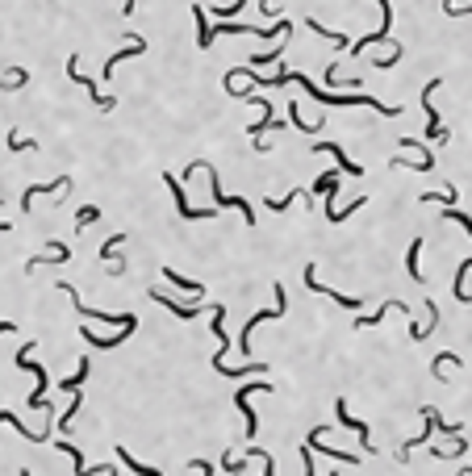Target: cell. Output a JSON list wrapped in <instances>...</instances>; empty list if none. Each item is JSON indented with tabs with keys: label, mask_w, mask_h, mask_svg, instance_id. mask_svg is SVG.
I'll use <instances>...</instances> for the list:
<instances>
[{
	"label": "cell",
	"mask_w": 472,
	"mask_h": 476,
	"mask_svg": "<svg viewBox=\"0 0 472 476\" xmlns=\"http://www.w3.org/2000/svg\"><path fill=\"white\" fill-rule=\"evenodd\" d=\"M255 84H272V88H281V84H301L305 88V96H314V100H322V105H368V109H377V113H384V117H397L401 109L397 105H384V100H377V96H364V93H355V96H334V93H322L318 84H309L301 71H281V76H272V80H264V76H255Z\"/></svg>",
	"instance_id": "6da1fadb"
},
{
	"label": "cell",
	"mask_w": 472,
	"mask_h": 476,
	"mask_svg": "<svg viewBox=\"0 0 472 476\" xmlns=\"http://www.w3.org/2000/svg\"><path fill=\"white\" fill-rule=\"evenodd\" d=\"M423 418H426V430H418L410 443H401V447H397V464H410V451H414V447H423L435 430H439V434H452V439L464 430L460 422H443V418H439V410H430V405H423Z\"/></svg>",
	"instance_id": "7a4b0ae2"
},
{
	"label": "cell",
	"mask_w": 472,
	"mask_h": 476,
	"mask_svg": "<svg viewBox=\"0 0 472 476\" xmlns=\"http://www.w3.org/2000/svg\"><path fill=\"white\" fill-rule=\"evenodd\" d=\"M272 393V381H264V384H247V388H238V397H235V405H238V414H242V422H247V439H255L259 434V418H255V410H251V397H268Z\"/></svg>",
	"instance_id": "3957f363"
},
{
	"label": "cell",
	"mask_w": 472,
	"mask_h": 476,
	"mask_svg": "<svg viewBox=\"0 0 472 476\" xmlns=\"http://www.w3.org/2000/svg\"><path fill=\"white\" fill-rule=\"evenodd\" d=\"M30 355H34V343H25L21 351H17V368H25V372H34L38 376V384H34V393L25 397L34 410H42L47 405V372H42V364H30Z\"/></svg>",
	"instance_id": "277c9868"
},
{
	"label": "cell",
	"mask_w": 472,
	"mask_h": 476,
	"mask_svg": "<svg viewBox=\"0 0 472 476\" xmlns=\"http://www.w3.org/2000/svg\"><path fill=\"white\" fill-rule=\"evenodd\" d=\"M272 292H276V305H272V309H264V314H255V318L247 322V331H238V351H242V355H251V331H255V326H264V322H272V318H281V314H284V288L276 285Z\"/></svg>",
	"instance_id": "5b68a950"
},
{
	"label": "cell",
	"mask_w": 472,
	"mask_h": 476,
	"mask_svg": "<svg viewBox=\"0 0 472 476\" xmlns=\"http://www.w3.org/2000/svg\"><path fill=\"white\" fill-rule=\"evenodd\" d=\"M205 176H209V184H213V205H218V209H238V213H242V222H247V226H255L251 205H247L242 196H226V192H222V184H218V172H213L209 163H205Z\"/></svg>",
	"instance_id": "8992f818"
},
{
	"label": "cell",
	"mask_w": 472,
	"mask_h": 476,
	"mask_svg": "<svg viewBox=\"0 0 472 476\" xmlns=\"http://www.w3.org/2000/svg\"><path fill=\"white\" fill-rule=\"evenodd\" d=\"M163 184H167V189H172V196H176L180 218H189V222H205V218H213V213H218V205H213V209H192L189 196H184V180H172V172L163 176Z\"/></svg>",
	"instance_id": "52a82bcc"
},
{
	"label": "cell",
	"mask_w": 472,
	"mask_h": 476,
	"mask_svg": "<svg viewBox=\"0 0 472 476\" xmlns=\"http://www.w3.org/2000/svg\"><path fill=\"white\" fill-rule=\"evenodd\" d=\"M439 84L443 80H430L423 88V109H426V138L430 143H447V130H443V121H439V113H435V105H430V96L439 93Z\"/></svg>",
	"instance_id": "ba28073f"
},
{
	"label": "cell",
	"mask_w": 472,
	"mask_h": 476,
	"mask_svg": "<svg viewBox=\"0 0 472 476\" xmlns=\"http://www.w3.org/2000/svg\"><path fill=\"white\" fill-rule=\"evenodd\" d=\"M301 276H305V288H314V292H322V297L338 301L343 309H360V305H364V297H343L338 288H326L322 280H318V268H314V263H305V272H301Z\"/></svg>",
	"instance_id": "9c48e42d"
},
{
	"label": "cell",
	"mask_w": 472,
	"mask_h": 476,
	"mask_svg": "<svg viewBox=\"0 0 472 476\" xmlns=\"http://www.w3.org/2000/svg\"><path fill=\"white\" fill-rule=\"evenodd\" d=\"M67 76H71L76 84H84V88H88V96H93V105H100L105 113H109V109L117 105L113 96H105L100 88H96V80H93V76H84V71H80V54H71V59H67Z\"/></svg>",
	"instance_id": "30bf717a"
},
{
	"label": "cell",
	"mask_w": 472,
	"mask_h": 476,
	"mask_svg": "<svg viewBox=\"0 0 472 476\" xmlns=\"http://www.w3.org/2000/svg\"><path fill=\"white\" fill-rule=\"evenodd\" d=\"M372 4L380 8V30H372L368 38H360V42L351 47V54H364V50L372 47V42H384V38H389V25H393V8H389V0H372Z\"/></svg>",
	"instance_id": "8fae6325"
},
{
	"label": "cell",
	"mask_w": 472,
	"mask_h": 476,
	"mask_svg": "<svg viewBox=\"0 0 472 476\" xmlns=\"http://www.w3.org/2000/svg\"><path fill=\"white\" fill-rule=\"evenodd\" d=\"M334 414H338V422H343L347 430H355V434H360V447H364V451H372L368 422H360V418H351V414H347V397H334Z\"/></svg>",
	"instance_id": "7c38bea8"
},
{
	"label": "cell",
	"mask_w": 472,
	"mask_h": 476,
	"mask_svg": "<svg viewBox=\"0 0 472 476\" xmlns=\"http://www.w3.org/2000/svg\"><path fill=\"white\" fill-rule=\"evenodd\" d=\"M71 259V246L67 242H50L42 255H34L30 263H25V272H38V268H47V263H67Z\"/></svg>",
	"instance_id": "4fadbf2b"
},
{
	"label": "cell",
	"mask_w": 472,
	"mask_h": 476,
	"mask_svg": "<svg viewBox=\"0 0 472 476\" xmlns=\"http://www.w3.org/2000/svg\"><path fill=\"white\" fill-rule=\"evenodd\" d=\"M314 155H334V159H338V172H347V176H364V167H360V163H351V159H347V150H343L338 143H314Z\"/></svg>",
	"instance_id": "5bb4252c"
},
{
	"label": "cell",
	"mask_w": 472,
	"mask_h": 476,
	"mask_svg": "<svg viewBox=\"0 0 472 476\" xmlns=\"http://www.w3.org/2000/svg\"><path fill=\"white\" fill-rule=\"evenodd\" d=\"M222 322H226V309L222 305H213V338H218V355H213V372H222V359H226V347H230V338H226V331H222Z\"/></svg>",
	"instance_id": "9a60e30c"
},
{
	"label": "cell",
	"mask_w": 472,
	"mask_h": 476,
	"mask_svg": "<svg viewBox=\"0 0 472 476\" xmlns=\"http://www.w3.org/2000/svg\"><path fill=\"white\" fill-rule=\"evenodd\" d=\"M146 297H155L163 309H172V314H176V318H184V322H192V318L201 314V305H180V301H172V297H167V292H159V288H151Z\"/></svg>",
	"instance_id": "2e32d148"
},
{
	"label": "cell",
	"mask_w": 472,
	"mask_h": 476,
	"mask_svg": "<svg viewBox=\"0 0 472 476\" xmlns=\"http://www.w3.org/2000/svg\"><path fill=\"white\" fill-rule=\"evenodd\" d=\"M142 50H146V42H142V38H134V42H130V47H122V50H117V54H109V59H105V67H100V76H105V80H109V76H113V67H117V63H126V59H134V54H142Z\"/></svg>",
	"instance_id": "e0dca14e"
},
{
	"label": "cell",
	"mask_w": 472,
	"mask_h": 476,
	"mask_svg": "<svg viewBox=\"0 0 472 476\" xmlns=\"http://www.w3.org/2000/svg\"><path fill=\"white\" fill-rule=\"evenodd\" d=\"M63 189H71V176H59L54 184H34V189H25V196H21V209H30L34 196H50V192H63Z\"/></svg>",
	"instance_id": "ac0fdd59"
},
{
	"label": "cell",
	"mask_w": 472,
	"mask_h": 476,
	"mask_svg": "<svg viewBox=\"0 0 472 476\" xmlns=\"http://www.w3.org/2000/svg\"><path fill=\"white\" fill-rule=\"evenodd\" d=\"M393 309H401V314H410V305H401V301H384L372 318H355V331H372V326H380V318L384 314H393Z\"/></svg>",
	"instance_id": "d6986e66"
},
{
	"label": "cell",
	"mask_w": 472,
	"mask_h": 476,
	"mask_svg": "<svg viewBox=\"0 0 472 476\" xmlns=\"http://www.w3.org/2000/svg\"><path fill=\"white\" fill-rule=\"evenodd\" d=\"M468 280H472V259H464V263H460V272H456V285H452L456 301H464V305L472 301V297H468Z\"/></svg>",
	"instance_id": "ffe728a7"
},
{
	"label": "cell",
	"mask_w": 472,
	"mask_h": 476,
	"mask_svg": "<svg viewBox=\"0 0 472 476\" xmlns=\"http://www.w3.org/2000/svg\"><path fill=\"white\" fill-rule=\"evenodd\" d=\"M30 84V71L25 67H8V76H0V93H17Z\"/></svg>",
	"instance_id": "44dd1931"
},
{
	"label": "cell",
	"mask_w": 472,
	"mask_h": 476,
	"mask_svg": "<svg viewBox=\"0 0 472 476\" xmlns=\"http://www.w3.org/2000/svg\"><path fill=\"white\" fill-rule=\"evenodd\" d=\"M418 255H423V238H414V242H410V251H406V272H410V280H418V285H423V268H418Z\"/></svg>",
	"instance_id": "7402d4cb"
},
{
	"label": "cell",
	"mask_w": 472,
	"mask_h": 476,
	"mask_svg": "<svg viewBox=\"0 0 472 476\" xmlns=\"http://www.w3.org/2000/svg\"><path fill=\"white\" fill-rule=\"evenodd\" d=\"M192 17H196V47H201V50H209V47H213V30L205 25V8L196 4V8H192Z\"/></svg>",
	"instance_id": "603a6c76"
},
{
	"label": "cell",
	"mask_w": 472,
	"mask_h": 476,
	"mask_svg": "<svg viewBox=\"0 0 472 476\" xmlns=\"http://www.w3.org/2000/svg\"><path fill=\"white\" fill-rule=\"evenodd\" d=\"M117 460H122V464H126V468H130L134 476H163L159 468H151V464H138V460H134V456H130L126 447H117Z\"/></svg>",
	"instance_id": "cb8c5ba5"
},
{
	"label": "cell",
	"mask_w": 472,
	"mask_h": 476,
	"mask_svg": "<svg viewBox=\"0 0 472 476\" xmlns=\"http://www.w3.org/2000/svg\"><path fill=\"white\" fill-rule=\"evenodd\" d=\"M80 405H84V397H80V388L71 393V405L63 410V418H59V427L54 430H63V434H71V422H76V414H80Z\"/></svg>",
	"instance_id": "d4e9b609"
},
{
	"label": "cell",
	"mask_w": 472,
	"mask_h": 476,
	"mask_svg": "<svg viewBox=\"0 0 472 476\" xmlns=\"http://www.w3.org/2000/svg\"><path fill=\"white\" fill-rule=\"evenodd\" d=\"M305 25H309L314 34H322L326 42H334L338 50H347V47H351V42H347V34H338V30H326V25H318V21H305Z\"/></svg>",
	"instance_id": "484cf974"
},
{
	"label": "cell",
	"mask_w": 472,
	"mask_h": 476,
	"mask_svg": "<svg viewBox=\"0 0 472 476\" xmlns=\"http://www.w3.org/2000/svg\"><path fill=\"white\" fill-rule=\"evenodd\" d=\"M163 276L172 280V288H184V292H192V297H201V292H205V285H196V280H184V276H176L172 268H163Z\"/></svg>",
	"instance_id": "4316f807"
},
{
	"label": "cell",
	"mask_w": 472,
	"mask_h": 476,
	"mask_svg": "<svg viewBox=\"0 0 472 476\" xmlns=\"http://www.w3.org/2000/svg\"><path fill=\"white\" fill-rule=\"evenodd\" d=\"M88 381V359H80V368H76V376H67V381H63V393H76V388H80V384Z\"/></svg>",
	"instance_id": "83f0119b"
},
{
	"label": "cell",
	"mask_w": 472,
	"mask_h": 476,
	"mask_svg": "<svg viewBox=\"0 0 472 476\" xmlns=\"http://www.w3.org/2000/svg\"><path fill=\"white\" fill-rule=\"evenodd\" d=\"M288 121H293L297 130H305V134H314V130H322V121H309V126H305V117H301V109H297V105H288Z\"/></svg>",
	"instance_id": "f1b7e54d"
},
{
	"label": "cell",
	"mask_w": 472,
	"mask_h": 476,
	"mask_svg": "<svg viewBox=\"0 0 472 476\" xmlns=\"http://www.w3.org/2000/svg\"><path fill=\"white\" fill-rule=\"evenodd\" d=\"M418 201H426V205H439V201H443V205H456V189H443V192H423Z\"/></svg>",
	"instance_id": "f546056e"
},
{
	"label": "cell",
	"mask_w": 472,
	"mask_h": 476,
	"mask_svg": "<svg viewBox=\"0 0 472 476\" xmlns=\"http://www.w3.org/2000/svg\"><path fill=\"white\" fill-rule=\"evenodd\" d=\"M297 196H305V192L297 189V192H288V196H276V201H272V196H268V201H264V205H268V209H272V213H284V209H288V205H293V201H297Z\"/></svg>",
	"instance_id": "4dcf8cb0"
},
{
	"label": "cell",
	"mask_w": 472,
	"mask_h": 476,
	"mask_svg": "<svg viewBox=\"0 0 472 476\" xmlns=\"http://www.w3.org/2000/svg\"><path fill=\"white\" fill-rule=\"evenodd\" d=\"M443 218H447V222H456V226H464V230H468V238H472V218H468V213H460L456 205H447V209H443Z\"/></svg>",
	"instance_id": "1f68e13d"
},
{
	"label": "cell",
	"mask_w": 472,
	"mask_h": 476,
	"mask_svg": "<svg viewBox=\"0 0 472 476\" xmlns=\"http://www.w3.org/2000/svg\"><path fill=\"white\" fill-rule=\"evenodd\" d=\"M96 218H100V209H96V205H84V209L76 213V230H84V226H93Z\"/></svg>",
	"instance_id": "d6a6232c"
},
{
	"label": "cell",
	"mask_w": 472,
	"mask_h": 476,
	"mask_svg": "<svg viewBox=\"0 0 472 476\" xmlns=\"http://www.w3.org/2000/svg\"><path fill=\"white\" fill-rule=\"evenodd\" d=\"M122 242H126V234H113V238H105V246H100V259H113Z\"/></svg>",
	"instance_id": "836d02e7"
},
{
	"label": "cell",
	"mask_w": 472,
	"mask_h": 476,
	"mask_svg": "<svg viewBox=\"0 0 472 476\" xmlns=\"http://www.w3.org/2000/svg\"><path fill=\"white\" fill-rule=\"evenodd\" d=\"M251 456H255V460H264V476H276V460H272V451H259V447H251Z\"/></svg>",
	"instance_id": "e575fe53"
},
{
	"label": "cell",
	"mask_w": 472,
	"mask_h": 476,
	"mask_svg": "<svg viewBox=\"0 0 472 476\" xmlns=\"http://www.w3.org/2000/svg\"><path fill=\"white\" fill-rule=\"evenodd\" d=\"M34 138H21V134H8V150H34Z\"/></svg>",
	"instance_id": "d590c367"
},
{
	"label": "cell",
	"mask_w": 472,
	"mask_h": 476,
	"mask_svg": "<svg viewBox=\"0 0 472 476\" xmlns=\"http://www.w3.org/2000/svg\"><path fill=\"white\" fill-rule=\"evenodd\" d=\"M443 13H447V17H464V13H472V4H456V0H443Z\"/></svg>",
	"instance_id": "8d00e7d4"
},
{
	"label": "cell",
	"mask_w": 472,
	"mask_h": 476,
	"mask_svg": "<svg viewBox=\"0 0 472 476\" xmlns=\"http://www.w3.org/2000/svg\"><path fill=\"white\" fill-rule=\"evenodd\" d=\"M301 468H305V476H314V447L309 443H301Z\"/></svg>",
	"instance_id": "74e56055"
},
{
	"label": "cell",
	"mask_w": 472,
	"mask_h": 476,
	"mask_svg": "<svg viewBox=\"0 0 472 476\" xmlns=\"http://www.w3.org/2000/svg\"><path fill=\"white\" fill-rule=\"evenodd\" d=\"M334 184H338V172H326V176L314 184V192H334Z\"/></svg>",
	"instance_id": "f35d334b"
},
{
	"label": "cell",
	"mask_w": 472,
	"mask_h": 476,
	"mask_svg": "<svg viewBox=\"0 0 472 476\" xmlns=\"http://www.w3.org/2000/svg\"><path fill=\"white\" fill-rule=\"evenodd\" d=\"M242 4H247V0H235V4H213V13H218V17H235Z\"/></svg>",
	"instance_id": "ab89813d"
},
{
	"label": "cell",
	"mask_w": 472,
	"mask_h": 476,
	"mask_svg": "<svg viewBox=\"0 0 472 476\" xmlns=\"http://www.w3.org/2000/svg\"><path fill=\"white\" fill-rule=\"evenodd\" d=\"M281 50H284V42H276V47H272V54H255L251 63H276V59H281Z\"/></svg>",
	"instance_id": "60d3db41"
},
{
	"label": "cell",
	"mask_w": 472,
	"mask_h": 476,
	"mask_svg": "<svg viewBox=\"0 0 472 476\" xmlns=\"http://www.w3.org/2000/svg\"><path fill=\"white\" fill-rule=\"evenodd\" d=\"M189 468L201 472V476H213V464H209V460H189Z\"/></svg>",
	"instance_id": "b9f144b4"
},
{
	"label": "cell",
	"mask_w": 472,
	"mask_h": 476,
	"mask_svg": "<svg viewBox=\"0 0 472 476\" xmlns=\"http://www.w3.org/2000/svg\"><path fill=\"white\" fill-rule=\"evenodd\" d=\"M134 8H138V0H126V4H122V13H126V17H130Z\"/></svg>",
	"instance_id": "7bdbcfd3"
},
{
	"label": "cell",
	"mask_w": 472,
	"mask_h": 476,
	"mask_svg": "<svg viewBox=\"0 0 472 476\" xmlns=\"http://www.w3.org/2000/svg\"><path fill=\"white\" fill-rule=\"evenodd\" d=\"M8 331H17V326L13 322H0V334H8Z\"/></svg>",
	"instance_id": "ee69618b"
},
{
	"label": "cell",
	"mask_w": 472,
	"mask_h": 476,
	"mask_svg": "<svg viewBox=\"0 0 472 476\" xmlns=\"http://www.w3.org/2000/svg\"><path fill=\"white\" fill-rule=\"evenodd\" d=\"M460 476H472V468H464V472H460Z\"/></svg>",
	"instance_id": "f6af8a7d"
},
{
	"label": "cell",
	"mask_w": 472,
	"mask_h": 476,
	"mask_svg": "<svg viewBox=\"0 0 472 476\" xmlns=\"http://www.w3.org/2000/svg\"><path fill=\"white\" fill-rule=\"evenodd\" d=\"M105 476H117V472H113V468H109V472H105Z\"/></svg>",
	"instance_id": "bcb514c9"
},
{
	"label": "cell",
	"mask_w": 472,
	"mask_h": 476,
	"mask_svg": "<svg viewBox=\"0 0 472 476\" xmlns=\"http://www.w3.org/2000/svg\"><path fill=\"white\" fill-rule=\"evenodd\" d=\"M331 476H338V468H334V472H331Z\"/></svg>",
	"instance_id": "7dc6e473"
},
{
	"label": "cell",
	"mask_w": 472,
	"mask_h": 476,
	"mask_svg": "<svg viewBox=\"0 0 472 476\" xmlns=\"http://www.w3.org/2000/svg\"><path fill=\"white\" fill-rule=\"evenodd\" d=\"M21 476H34V472H21Z\"/></svg>",
	"instance_id": "c3c4849f"
}]
</instances>
